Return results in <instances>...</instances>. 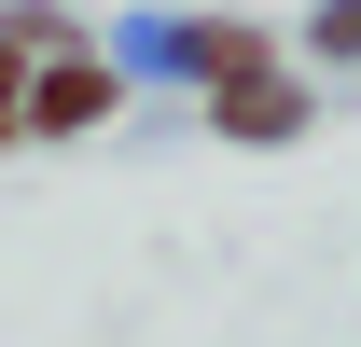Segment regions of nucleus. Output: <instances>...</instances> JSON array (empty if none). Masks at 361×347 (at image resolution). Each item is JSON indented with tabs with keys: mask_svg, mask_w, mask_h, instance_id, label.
I'll list each match as a JSON object with an SVG mask.
<instances>
[{
	"mask_svg": "<svg viewBox=\"0 0 361 347\" xmlns=\"http://www.w3.org/2000/svg\"><path fill=\"white\" fill-rule=\"evenodd\" d=\"M0 126H14V56H0Z\"/></svg>",
	"mask_w": 361,
	"mask_h": 347,
	"instance_id": "obj_1",
	"label": "nucleus"
}]
</instances>
